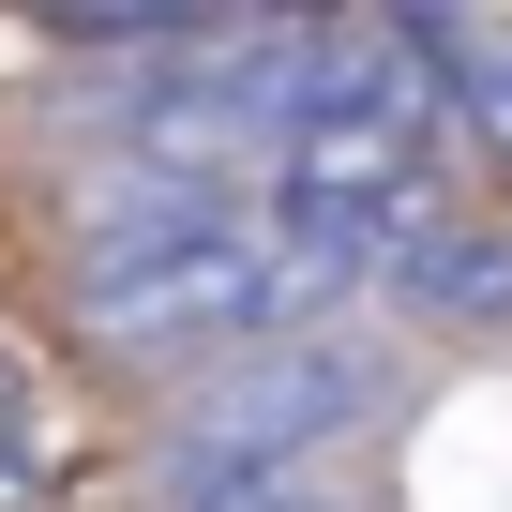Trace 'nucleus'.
Here are the masks:
<instances>
[{"label": "nucleus", "instance_id": "f257e3e1", "mask_svg": "<svg viewBox=\"0 0 512 512\" xmlns=\"http://www.w3.org/2000/svg\"><path fill=\"white\" fill-rule=\"evenodd\" d=\"M347 272L317 241L272 226V196H211V181H136L91 211L76 241V317L91 347L121 362H241V347H287V332H332Z\"/></svg>", "mask_w": 512, "mask_h": 512}, {"label": "nucleus", "instance_id": "f03ea898", "mask_svg": "<svg viewBox=\"0 0 512 512\" xmlns=\"http://www.w3.org/2000/svg\"><path fill=\"white\" fill-rule=\"evenodd\" d=\"M437 76H422V46H407V16H317L302 31V121H287V151H272V226L287 241H317L332 272L362 287L377 256L437 211Z\"/></svg>", "mask_w": 512, "mask_h": 512}, {"label": "nucleus", "instance_id": "7ed1b4c3", "mask_svg": "<svg viewBox=\"0 0 512 512\" xmlns=\"http://www.w3.org/2000/svg\"><path fill=\"white\" fill-rule=\"evenodd\" d=\"M392 407V362L362 332H287V347H241L196 377L181 437H166V512H241V497H287L332 437H362Z\"/></svg>", "mask_w": 512, "mask_h": 512}, {"label": "nucleus", "instance_id": "20e7f679", "mask_svg": "<svg viewBox=\"0 0 512 512\" xmlns=\"http://www.w3.org/2000/svg\"><path fill=\"white\" fill-rule=\"evenodd\" d=\"M377 287L407 302V317H452V332H497L512 317V226H482V211H422L392 256H377Z\"/></svg>", "mask_w": 512, "mask_h": 512}, {"label": "nucleus", "instance_id": "39448f33", "mask_svg": "<svg viewBox=\"0 0 512 512\" xmlns=\"http://www.w3.org/2000/svg\"><path fill=\"white\" fill-rule=\"evenodd\" d=\"M241 512H332V497H317V482H287V497H241Z\"/></svg>", "mask_w": 512, "mask_h": 512}]
</instances>
